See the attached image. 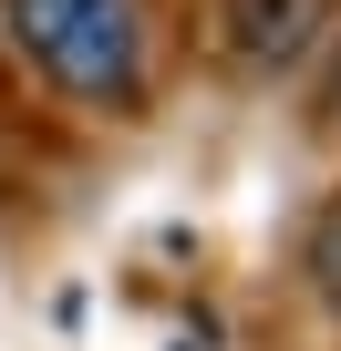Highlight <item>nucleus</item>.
Instances as JSON below:
<instances>
[{
  "label": "nucleus",
  "instance_id": "obj_1",
  "mask_svg": "<svg viewBox=\"0 0 341 351\" xmlns=\"http://www.w3.org/2000/svg\"><path fill=\"white\" fill-rule=\"evenodd\" d=\"M0 52L62 114L134 124L155 104V0H0Z\"/></svg>",
  "mask_w": 341,
  "mask_h": 351
},
{
  "label": "nucleus",
  "instance_id": "obj_2",
  "mask_svg": "<svg viewBox=\"0 0 341 351\" xmlns=\"http://www.w3.org/2000/svg\"><path fill=\"white\" fill-rule=\"evenodd\" d=\"M300 269H310V289H320V300L341 310V197H331V207L310 217V238H300Z\"/></svg>",
  "mask_w": 341,
  "mask_h": 351
}]
</instances>
